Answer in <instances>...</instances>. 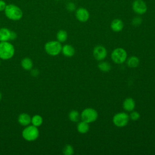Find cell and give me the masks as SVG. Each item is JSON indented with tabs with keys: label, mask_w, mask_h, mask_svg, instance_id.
Masks as SVG:
<instances>
[{
	"label": "cell",
	"mask_w": 155,
	"mask_h": 155,
	"mask_svg": "<svg viewBox=\"0 0 155 155\" xmlns=\"http://www.w3.org/2000/svg\"><path fill=\"white\" fill-rule=\"evenodd\" d=\"M62 152L65 155H72L74 153L73 147L70 144H67L64 147Z\"/></svg>",
	"instance_id": "23"
},
{
	"label": "cell",
	"mask_w": 155,
	"mask_h": 155,
	"mask_svg": "<svg viewBox=\"0 0 155 155\" xmlns=\"http://www.w3.org/2000/svg\"><path fill=\"white\" fill-rule=\"evenodd\" d=\"M16 38H17V35H16V33L15 31H11L10 40H15Z\"/></svg>",
	"instance_id": "28"
},
{
	"label": "cell",
	"mask_w": 155,
	"mask_h": 155,
	"mask_svg": "<svg viewBox=\"0 0 155 155\" xmlns=\"http://www.w3.org/2000/svg\"><path fill=\"white\" fill-rule=\"evenodd\" d=\"M80 117H81V115L77 110H71L68 114L69 119L73 122H78Z\"/></svg>",
	"instance_id": "20"
},
{
	"label": "cell",
	"mask_w": 155,
	"mask_h": 155,
	"mask_svg": "<svg viewBox=\"0 0 155 155\" xmlns=\"http://www.w3.org/2000/svg\"><path fill=\"white\" fill-rule=\"evenodd\" d=\"M11 31L7 28H0V41H8L10 40Z\"/></svg>",
	"instance_id": "15"
},
{
	"label": "cell",
	"mask_w": 155,
	"mask_h": 155,
	"mask_svg": "<svg viewBox=\"0 0 155 155\" xmlns=\"http://www.w3.org/2000/svg\"><path fill=\"white\" fill-rule=\"evenodd\" d=\"M5 16L13 21H18L22 17V12L17 5L14 4L7 5L4 10Z\"/></svg>",
	"instance_id": "1"
},
{
	"label": "cell",
	"mask_w": 155,
	"mask_h": 155,
	"mask_svg": "<svg viewBox=\"0 0 155 155\" xmlns=\"http://www.w3.org/2000/svg\"><path fill=\"white\" fill-rule=\"evenodd\" d=\"M55 1H59V0H55Z\"/></svg>",
	"instance_id": "31"
},
{
	"label": "cell",
	"mask_w": 155,
	"mask_h": 155,
	"mask_svg": "<svg viewBox=\"0 0 155 155\" xmlns=\"http://www.w3.org/2000/svg\"><path fill=\"white\" fill-rule=\"evenodd\" d=\"M98 117L97 111L92 108H87L82 110L81 114V120L88 124L94 122Z\"/></svg>",
	"instance_id": "5"
},
{
	"label": "cell",
	"mask_w": 155,
	"mask_h": 155,
	"mask_svg": "<svg viewBox=\"0 0 155 155\" xmlns=\"http://www.w3.org/2000/svg\"><path fill=\"white\" fill-rule=\"evenodd\" d=\"M127 65L130 68H136L139 64V59L137 56H130L127 61Z\"/></svg>",
	"instance_id": "17"
},
{
	"label": "cell",
	"mask_w": 155,
	"mask_h": 155,
	"mask_svg": "<svg viewBox=\"0 0 155 155\" xmlns=\"http://www.w3.org/2000/svg\"><path fill=\"white\" fill-rule=\"evenodd\" d=\"M75 16L79 22H85L90 18V13L85 8L79 7L75 11Z\"/></svg>",
	"instance_id": "9"
},
{
	"label": "cell",
	"mask_w": 155,
	"mask_h": 155,
	"mask_svg": "<svg viewBox=\"0 0 155 155\" xmlns=\"http://www.w3.org/2000/svg\"><path fill=\"white\" fill-rule=\"evenodd\" d=\"M31 122L32 123L33 125L35 127H39L43 122L42 117L38 114H36L33 116L31 119Z\"/></svg>",
	"instance_id": "22"
},
{
	"label": "cell",
	"mask_w": 155,
	"mask_h": 155,
	"mask_svg": "<svg viewBox=\"0 0 155 155\" xmlns=\"http://www.w3.org/2000/svg\"><path fill=\"white\" fill-rule=\"evenodd\" d=\"M15 54L13 45L8 41L0 42V58L7 60L12 58Z\"/></svg>",
	"instance_id": "2"
},
{
	"label": "cell",
	"mask_w": 155,
	"mask_h": 155,
	"mask_svg": "<svg viewBox=\"0 0 155 155\" xmlns=\"http://www.w3.org/2000/svg\"><path fill=\"white\" fill-rule=\"evenodd\" d=\"M62 54L67 57H71L75 53V50L73 46L71 45L66 44L62 47Z\"/></svg>",
	"instance_id": "13"
},
{
	"label": "cell",
	"mask_w": 155,
	"mask_h": 155,
	"mask_svg": "<svg viewBox=\"0 0 155 155\" xmlns=\"http://www.w3.org/2000/svg\"><path fill=\"white\" fill-rule=\"evenodd\" d=\"M129 120V115L125 112L117 113L113 117V122L117 127L126 126L128 124Z\"/></svg>",
	"instance_id": "7"
},
{
	"label": "cell",
	"mask_w": 155,
	"mask_h": 155,
	"mask_svg": "<svg viewBox=\"0 0 155 155\" xmlns=\"http://www.w3.org/2000/svg\"><path fill=\"white\" fill-rule=\"evenodd\" d=\"M39 133L37 127L29 125L26 127L22 131V135L24 139L27 141H33L39 136Z\"/></svg>",
	"instance_id": "3"
},
{
	"label": "cell",
	"mask_w": 155,
	"mask_h": 155,
	"mask_svg": "<svg viewBox=\"0 0 155 155\" xmlns=\"http://www.w3.org/2000/svg\"><path fill=\"white\" fill-rule=\"evenodd\" d=\"M124 26V24L123 21L121 19L117 18L113 19L110 24V27L111 30L115 32H119L122 31Z\"/></svg>",
	"instance_id": "11"
},
{
	"label": "cell",
	"mask_w": 155,
	"mask_h": 155,
	"mask_svg": "<svg viewBox=\"0 0 155 155\" xmlns=\"http://www.w3.org/2000/svg\"><path fill=\"white\" fill-rule=\"evenodd\" d=\"M93 54L96 60L102 61L106 58L107 55V51L104 46L97 45L93 49Z\"/></svg>",
	"instance_id": "10"
},
{
	"label": "cell",
	"mask_w": 155,
	"mask_h": 155,
	"mask_svg": "<svg viewBox=\"0 0 155 155\" xmlns=\"http://www.w3.org/2000/svg\"><path fill=\"white\" fill-rule=\"evenodd\" d=\"M99 69L103 72H107L111 69V65L106 61H102L97 65Z\"/></svg>",
	"instance_id": "21"
},
{
	"label": "cell",
	"mask_w": 155,
	"mask_h": 155,
	"mask_svg": "<svg viewBox=\"0 0 155 155\" xmlns=\"http://www.w3.org/2000/svg\"><path fill=\"white\" fill-rule=\"evenodd\" d=\"M21 65L24 69L29 70H31L33 67V62L30 58H25L21 61Z\"/></svg>",
	"instance_id": "18"
},
{
	"label": "cell",
	"mask_w": 155,
	"mask_h": 155,
	"mask_svg": "<svg viewBox=\"0 0 155 155\" xmlns=\"http://www.w3.org/2000/svg\"><path fill=\"white\" fill-rule=\"evenodd\" d=\"M89 129H90V126L88 123L83 120L79 122L77 125V130L79 133L81 134H84L87 133Z\"/></svg>",
	"instance_id": "16"
},
{
	"label": "cell",
	"mask_w": 155,
	"mask_h": 155,
	"mask_svg": "<svg viewBox=\"0 0 155 155\" xmlns=\"http://www.w3.org/2000/svg\"><path fill=\"white\" fill-rule=\"evenodd\" d=\"M135 105V101L131 97H127L123 102V108L127 111H131L134 110Z\"/></svg>",
	"instance_id": "12"
},
{
	"label": "cell",
	"mask_w": 155,
	"mask_h": 155,
	"mask_svg": "<svg viewBox=\"0 0 155 155\" xmlns=\"http://www.w3.org/2000/svg\"><path fill=\"white\" fill-rule=\"evenodd\" d=\"M67 37H68L67 33L65 30H60L59 31H58V32L56 34L57 40L59 42H65L67 39Z\"/></svg>",
	"instance_id": "19"
},
{
	"label": "cell",
	"mask_w": 155,
	"mask_h": 155,
	"mask_svg": "<svg viewBox=\"0 0 155 155\" xmlns=\"http://www.w3.org/2000/svg\"><path fill=\"white\" fill-rule=\"evenodd\" d=\"M0 64H1V62H0Z\"/></svg>",
	"instance_id": "32"
},
{
	"label": "cell",
	"mask_w": 155,
	"mask_h": 155,
	"mask_svg": "<svg viewBox=\"0 0 155 155\" xmlns=\"http://www.w3.org/2000/svg\"><path fill=\"white\" fill-rule=\"evenodd\" d=\"M6 4L5 2L2 1V0H0V12H2L3 10H5V7H6Z\"/></svg>",
	"instance_id": "27"
},
{
	"label": "cell",
	"mask_w": 155,
	"mask_h": 155,
	"mask_svg": "<svg viewBox=\"0 0 155 155\" xmlns=\"http://www.w3.org/2000/svg\"><path fill=\"white\" fill-rule=\"evenodd\" d=\"M130 119H131L132 120L136 121L137 120H138L140 118V114L136 111H131V113L129 115Z\"/></svg>",
	"instance_id": "24"
},
{
	"label": "cell",
	"mask_w": 155,
	"mask_h": 155,
	"mask_svg": "<svg viewBox=\"0 0 155 155\" xmlns=\"http://www.w3.org/2000/svg\"><path fill=\"white\" fill-rule=\"evenodd\" d=\"M112 61L117 64L124 63L127 58V53L126 51L122 48H115L111 54Z\"/></svg>",
	"instance_id": "6"
},
{
	"label": "cell",
	"mask_w": 155,
	"mask_h": 155,
	"mask_svg": "<svg viewBox=\"0 0 155 155\" xmlns=\"http://www.w3.org/2000/svg\"><path fill=\"white\" fill-rule=\"evenodd\" d=\"M132 9L137 15L145 14L148 9L146 2L143 0H134L132 3Z\"/></svg>",
	"instance_id": "8"
},
{
	"label": "cell",
	"mask_w": 155,
	"mask_h": 155,
	"mask_svg": "<svg viewBox=\"0 0 155 155\" xmlns=\"http://www.w3.org/2000/svg\"><path fill=\"white\" fill-rule=\"evenodd\" d=\"M1 98H2V94H1V92H0V101H1Z\"/></svg>",
	"instance_id": "30"
},
{
	"label": "cell",
	"mask_w": 155,
	"mask_h": 155,
	"mask_svg": "<svg viewBox=\"0 0 155 155\" xmlns=\"http://www.w3.org/2000/svg\"><path fill=\"white\" fill-rule=\"evenodd\" d=\"M142 22V19L140 16H136L132 19V24L134 26L139 25Z\"/></svg>",
	"instance_id": "26"
},
{
	"label": "cell",
	"mask_w": 155,
	"mask_h": 155,
	"mask_svg": "<svg viewBox=\"0 0 155 155\" xmlns=\"http://www.w3.org/2000/svg\"><path fill=\"white\" fill-rule=\"evenodd\" d=\"M62 47V45L59 41H51L45 44V50L49 55L56 56L61 52Z\"/></svg>",
	"instance_id": "4"
},
{
	"label": "cell",
	"mask_w": 155,
	"mask_h": 155,
	"mask_svg": "<svg viewBox=\"0 0 155 155\" xmlns=\"http://www.w3.org/2000/svg\"><path fill=\"white\" fill-rule=\"evenodd\" d=\"M38 74H39V71H38V70H36V69L33 70L32 71H31V74H32L33 76H37Z\"/></svg>",
	"instance_id": "29"
},
{
	"label": "cell",
	"mask_w": 155,
	"mask_h": 155,
	"mask_svg": "<svg viewBox=\"0 0 155 155\" xmlns=\"http://www.w3.org/2000/svg\"><path fill=\"white\" fill-rule=\"evenodd\" d=\"M66 8L68 12H73L76 10V5L73 2H70L67 3L66 5Z\"/></svg>",
	"instance_id": "25"
},
{
	"label": "cell",
	"mask_w": 155,
	"mask_h": 155,
	"mask_svg": "<svg viewBox=\"0 0 155 155\" xmlns=\"http://www.w3.org/2000/svg\"><path fill=\"white\" fill-rule=\"evenodd\" d=\"M31 118L27 113H22L18 117V122L22 126H27L31 122Z\"/></svg>",
	"instance_id": "14"
}]
</instances>
